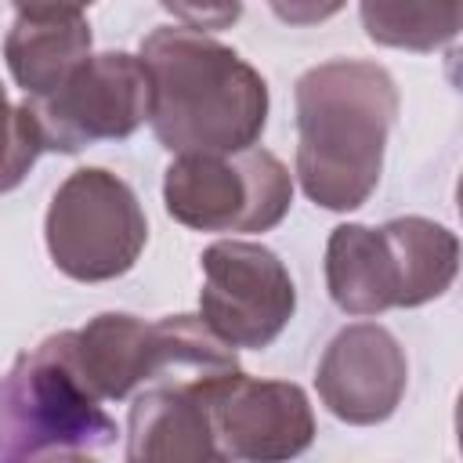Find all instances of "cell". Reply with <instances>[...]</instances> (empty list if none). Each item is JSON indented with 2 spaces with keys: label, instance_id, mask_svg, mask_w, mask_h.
Here are the masks:
<instances>
[{
  "label": "cell",
  "instance_id": "ac0fdd59",
  "mask_svg": "<svg viewBox=\"0 0 463 463\" xmlns=\"http://www.w3.org/2000/svg\"><path fill=\"white\" fill-rule=\"evenodd\" d=\"M347 0H268L271 14L286 25H318L329 22L336 11H344Z\"/></svg>",
  "mask_w": 463,
  "mask_h": 463
},
{
  "label": "cell",
  "instance_id": "52a82bcc",
  "mask_svg": "<svg viewBox=\"0 0 463 463\" xmlns=\"http://www.w3.org/2000/svg\"><path fill=\"white\" fill-rule=\"evenodd\" d=\"M148 72L137 54H87L51 94L25 98L47 152L76 156L98 141H123L148 119Z\"/></svg>",
  "mask_w": 463,
  "mask_h": 463
},
{
  "label": "cell",
  "instance_id": "9c48e42d",
  "mask_svg": "<svg viewBox=\"0 0 463 463\" xmlns=\"http://www.w3.org/2000/svg\"><path fill=\"white\" fill-rule=\"evenodd\" d=\"M210 430L221 459L282 463L315 441V412L304 387L289 380H257L242 369L206 380Z\"/></svg>",
  "mask_w": 463,
  "mask_h": 463
},
{
  "label": "cell",
  "instance_id": "d6986e66",
  "mask_svg": "<svg viewBox=\"0 0 463 463\" xmlns=\"http://www.w3.org/2000/svg\"><path fill=\"white\" fill-rule=\"evenodd\" d=\"M18 14H83L94 0H11Z\"/></svg>",
  "mask_w": 463,
  "mask_h": 463
},
{
  "label": "cell",
  "instance_id": "5b68a950",
  "mask_svg": "<svg viewBox=\"0 0 463 463\" xmlns=\"http://www.w3.org/2000/svg\"><path fill=\"white\" fill-rule=\"evenodd\" d=\"M43 239L61 275L112 282L137 264L148 221L123 177L105 166H80L58 184L43 217Z\"/></svg>",
  "mask_w": 463,
  "mask_h": 463
},
{
  "label": "cell",
  "instance_id": "3957f363",
  "mask_svg": "<svg viewBox=\"0 0 463 463\" xmlns=\"http://www.w3.org/2000/svg\"><path fill=\"white\" fill-rule=\"evenodd\" d=\"M116 420L87 387L69 329L43 336L0 376V463L87 456L116 441Z\"/></svg>",
  "mask_w": 463,
  "mask_h": 463
},
{
  "label": "cell",
  "instance_id": "6da1fadb",
  "mask_svg": "<svg viewBox=\"0 0 463 463\" xmlns=\"http://www.w3.org/2000/svg\"><path fill=\"white\" fill-rule=\"evenodd\" d=\"M137 58L152 90L148 123L166 152H239L260 141L268 83L235 47L188 25H159L141 40Z\"/></svg>",
  "mask_w": 463,
  "mask_h": 463
},
{
  "label": "cell",
  "instance_id": "30bf717a",
  "mask_svg": "<svg viewBox=\"0 0 463 463\" xmlns=\"http://www.w3.org/2000/svg\"><path fill=\"white\" fill-rule=\"evenodd\" d=\"M315 387L336 420L351 427H373L391 420L402 405L409 387V362L387 326L351 322L326 344Z\"/></svg>",
  "mask_w": 463,
  "mask_h": 463
},
{
  "label": "cell",
  "instance_id": "277c9868",
  "mask_svg": "<svg viewBox=\"0 0 463 463\" xmlns=\"http://www.w3.org/2000/svg\"><path fill=\"white\" fill-rule=\"evenodd\" d=\"M69 340L87 387L101 402H123L137 387L159 380L239 369L235 347H228L199 315H163L145 322L137 315L105 311L83 329H69Z\"/></svg>",
  "mask_w": 463,
  "mask_h": 463
},
{
  "label": "cell",
  "instance_id": "5bb4252c",
  "mask_svg": "<svg viewBox=\"0 0 463 463\" xmlns=\"http://www.w3.org/2000/svg\"><path fill=\"white\" fill-rule=\"evenodd\" d=\"M402 275V307H420L441 297L459 271V239L430 217H394L380 224Z\"/></svg>",
  "mask_w": 463,
  "mask_h": 463
},
{
  "label": "cell",
  "instance_id": "7a4b0ae2",
  "mask_svg": "<svg viewBox=\"0 0 463 463\" xmlns=\"http://www.w3.org/2000/svg\"><path fill=\"white\" fill-rule=\"evenodd\" d=\"M297 177L322 210H358L380 184L383 152L398 119L394 76L365 58H333L297 87Z\"/></svg>",
  "mask_w": 463,
  "mask_h": 463
},
{
  "label": "cell",
  "instance_id": "7c38bea8",
  "mask_svg": "<svg viewBox=\"0 0 463 463\" xmlns=\"http://www.w3.org/2000/svg\"><path fill=\"white\" fill-rule=\"evenodd\" d=\"M326 289L344 315L365 318L402 307L398 257L383 228L336 224L326 242Z\"/></svg>",
  "mask_w": 463,
  "mask_h": 463
},
{
  "label": "cell",
  "instance_id": "8992f818",
  "mask_svg": "<svg viewBox=\"0 0 463 463\" xmlns=\"http://www.w3.org/2000/svg\"><path fill=\"white\" fill-rule=\"evenodd\" d=\"M166 213L192 232H271L293 203V177L268 148L192 152L163 174Z\"/></svg>",
  "mask_w": 463,
  "mask_h": 463
},
{
  "label": "cell",
  "instance_id": "4fadbf2b",
  "mask_svg": "<svg viewBox=\"0 0 463 463\" xmlns=\"http://www.w3.org/2000/svg\"><path fill=\"white\" fill-rule=\"evenodd\" d=\"M90 43L83 14H18L4 36V58L25 98H40L90 54Z\"/></svg>",
  "mask_w": 463,
  "mask_h": 463
},
{
  "label": "cell",
  "instance_id": "2e32d148",
  "mask_svg": "<svg viewBox=\"0 0 463 463\" xmlns=\"http://www.w3.org/2000/svg\"><path fill=\"white\" fill-rule=\"evenodd\" d=\"M40 152L43 145H40V134H36V123L25 101L14 105L0 83V195L14 192L25 181Z\"/></svg>",
  "mask_w": 463,
  "mask_h": 463
},
{
  "label": "cell",
  "instance_id": "8fae6325",
  "mask_svg": "<svg viewBox=\"0 0 463 463\" xmlns=\"http://www.w3.org/2000/svg\"><path fill=\"white\" fill-rule=\"evenodd\" d=\"M206 380H159L148 383L127 416L130 463H213L217 445L206 409Z\"/></svg>",
  "mask_w": 463,
  "mask_h": 463
},
{
  "label": "cell",
  "instance_id": "e0dca14e",
  "mask_svg": "<svg viewBox=\"0 0 463 463\" xmlns=\"http://www.w3.org/2000/svg\"><path fill=\"white\" fill-rule=\"evenodd\" d=\"M159 7L199 33L232 29L242 18V0H159Z\"/></svg>",
  "mask_w": 463,
  "mask_h": 463
},
{
  "label": "cell",
  "instance_id": "9a60e30c",
  "mask_svg": "<svg viewBox=\"0 0 463 463\" xmlns=\"http://www.w3.org/2000/svg\"><path fill=\"white\" fill-rule=\"evenodd\" d=\"M463 0H358L362 29L373 43L430 54L456 40Z\"/></svg>",
  "mask_w": 463,
  "mask_h": 463
},
{
  "label": "cell",
  "instance_id": "ba28073f",
  "mask_svg": "<svg viewBox=\"0 0 463 463\" xmlns=\"http://www.w3.org/2000/svg\"><path fill=\"white\" fill-rule=\"evenodd\" d=\"M199 318L228 344L260 351L297 311V286L275 250L246 239H221L203 250Z\"/></svg>",
  "mask_w": 463,
  "mask_h": 463
}]
</instances>
